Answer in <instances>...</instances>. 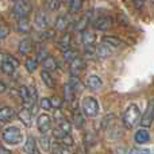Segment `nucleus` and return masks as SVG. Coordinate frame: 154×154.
<instances>
[{
    "mask_svg": "<svg viewBox=\"0 0 154 154\" xmlns=\"http://www.w3.org/2000/svg\"><path fill=\"white\" fill-rule=\"evenodd\" d=\"M81 111L82 115L87 118H96L99 115L100 111V106H99V101L96 100L92 96H85L81 101Z\"/></svg>",
    "mask_w": 154,
    "mask_h": 154,
    "instance_id": "nucleus-3",
    "label": "nucleus"
},
{
    "mask_svg": "<svg viewBox=\"0 0 154 154\" xmlns=\"http://www.w3.org/2000/svg\"><path fill=\"white\" fill-rule=\"evenodd\" d=\"M16 116V112L14 111V108L11 107H3L0 109V122L4 125V123H10L11 120H14Z\"/></svg>",
    "mask_w": 154,
    "mask_h": 154,
    "instance_id": "nucleus-13",
    "label": "nucleus"
},
{
    "mask_svg": "<svg viewBox=\"0 0 154 154\" xmlns=\"http://www.w3.org/2000/svg\"><path fill=\"white\" fill-rule=\"evenodd\" d=\"M128 154H152L147 149H131Z\"/></svg>",
    "mask_w": 154,
    "mask_h": 154,
    "instance_id": "nucleus-37",
    "label": "nucleus"
},
{
    "mask_svg": "<svg viewBox=\"0 0 154 154\" xmlns=\"http://www.w3.org/2000/svg\"><path fill=\"white\" fill-rule=\"evenodd\" d=\"M32 11V4L29 0H16L15 4L12 5V16L18 20V19L27 18L30 15V12Z\"/></svg>",
    "mask_w": 154,
    "mask_h": 154,
    "instance_id": "nucleus-4",
    "label": "nucleus"
},
{
    "mask_svg": "<svg viewBox=\"0 0 154 154\" xmlns=\"http://www.w3.org/2000/svg\"><path fill=\"white\" fill-rule=\"evenodd\" d=\"M149 2H150V3H152V4H154V0H149Z\"/></svg>",
    "mask_w": 154,
    "mask_h": 154,
    "instance_id": "nucleus-42",
    "label": "nucleus"
},
{
    "mask_svg": "<svg viewBox=\"0 0 154 154\" xmlns=\"http://www.w3.org/2000/svg\"><path fill=\"white\" fill-rule=\"evenodd\" d=\"M38 64H39V61L37 58H27L24 62V68L29 73H32L38 69Z\"/></svg>",
    "mask_w": 154,
    "mask_h": 154,
    "instance_id": "nucleus-29",
    "label": "nucleus"
},
{
    "mask_svg": "<svg viewBox=\"0 0 154 154\" xmlns=\"http://www.w3.org/2000/svg\"><path fill=\"white\" fill-rule=\"evenodd\" d=\"M80 42L82 43L84 46H89V45H93L96 41V35L93 34L92 31H87V30H84V31L80 32Z\"/></svg>",
    "mask_w": 154,
    "mask_h": 154,
    "instance_id": "nucleus-18",
    "label": "nucleus"
},
{
    "mask_svg": "<svg viewBox=\"0 0 154 154\" xmlns=\"http://www.w3.org/2000/svg\"><path fill=\"white\" fill-rule=\"evenodd\" d=\"M112 26H114V19L109 15L97 16V18H95L92 22V27L95 30H97V31H107V30H109Z\"/></svg>",
    "mask_w": 154,
    "mask_h": 154,
    "instance_id": "nucleus-6",
    "label": "nucleus"
},
{
    "mask_svg": "<svg viewBox=\"0 0 154 154\" xmlns=\"http://www.w3.org/2000/svg\"><path fill=\"white\" fill-rule=\"evenodd\" d=\"M10 32H11L10 26H7L5 23H2V27H0V39L4 41L5 38L10 35Z\"/></svg>",
    "mask_w": 154,
    "mask_h": 154,
    "instance_id": "nucleus-33",
    "label": "nucleus"
},
{
    "mask_svg": "<svg viewBox=\"0 0 154 154\" xmlns=\"http://www.w3.org/2000/svg\"><path fill=\"white\" fill-rule=\"evenodd\" d=\"M51 104H53V108H56V109H58V108H61V106H62V99H60V97H51Z\"/></svg>",
    "mask_w": 154,
    "mask_h": 154,
    "instance_id": "nucleus-36",
    "label": "nucleus"
},
{
    "mask_svg": "<svg viewBox=\"0 0 154 154\" xmlns=\"http://www.w3.org/2000/svg\"><path fill=\"white\" fill-rule=\"evenodd\" d=\"M62 57H64V60L66 62H72L73 60H76L77 57H80V54H79V51L76 50V49H68V50H65V51H62Z\"/></svg>",
    "mask_w": 154,
    "mask_h": 154,
    "instance_id": "nucleus-28",
    "label": "nucleus"
},
{
    "mask_svg": "<svg viewBox=\"0 0 154 154\" xmlns=\"http://www.w3.org/2000/svg\"><path fill=\"white\" fill-rule=\"evenodd\" d=\"M69 85L73 88V89L76 91V93H79L80 91L82 89V84H81V81H80V79H79V76H72L70 77V80L69 81Z\"/></svg>",
    "mask_w": 154,
    "mask_h": 154,
    "instance_id": "nucleus-30",
    "label": "nucleus"
},
{
    "mask_svg": "<svg viewBox=\"0 0 154 154\" xmlns=\"http://www.w3.org/2000/svg\"><path fill=\"white\" fill-rule=\"evenodd\" d=\"M82 3H84V0H70L69 2V12H72V14L79 12V11L82 8Z\"/></svg>",
    "mask_w": 154,
    "mask_h": 154,
    "instance_id": "nucleus-31",
    "label": "nucleus"
},
{
    "mask_svg": "<svg viewBox=\"0 0 154 154\" xmlns=\"http://www.w3.org/2000/svg\"><path fill=\"white\" fill-rule=\"evenodd\" d=\"M103 42L107 43V45H108L111 49H114V50H115V49L125 48V42H123L120 38L114 37V35H107V37H104L103 38Z\"/></svg>",
    "mask_w": 154,
    "mask_h": 154,
    "instance_id": "nucleus-15",
    "label": "nucleus"
},
{
    "mask_svg": "<svg viewBox=\"0 0 154 154\" xmlns=\"http://www.w3.org/2000/svg\"><path fill=\"white\" fill-rule=\"evenodd\" d=\"M37 127L42 134H48L51 130V118L48 114H41L37 118Z\"/></svg>",
    "mask_w": 154,
    "mask_h": 154,
    "instance_id": "nucleus-10",
    "label": "nucleus"
},
{
    "mask_svg": "<svg viewBox=\"0 0 154 154\" xmlns=\"http://www.w3.org/2000/svg\"><path fill=\"white\" fill-rule=\"evenodd\" d=\"M16 30L22 34H27V32L31 31V26H30V22L27 18L23 19H18V23H16Z\"/></svg>",
    "mask_w": 154,
    "mask_h": 154,
    "instance_id": "nucleus-25",
    "label": "nucleus"
},
{
    "mask_svg": "<svg viewBox=\"0 0 154 154\" xmlns=\"http://www.w3.org/2000/svg\"><path fill=\"white\" fill-rule=\"evenodd\" d=\"M70 45H72V37H70V34H68V32H65V34L57 41V48L61 51H65V50H68V49H70Z\"/></svg>",
    "mask_w": 154,
    "mask_h": 154,
    "instance_id": "nucleus-20",
    "label": "nucleus"
},
{
    "mask_svg": "<svg viewBox=\"0 0 154 154\" xmlns=\"http://www.w3.org/2000/svg\"><path fill=\"white\" fill-rule=\"evenodd\" d=\"M96 51H97V57L99 58H107V57H109L112 54V51H114V49H111L107 43H100V45L96 48Z\"/></svg>",
    "mask_w": 154,
    "mask_h": 154,
    "instance_id": "nucleus-24",
    "label": "nucleus"
},
{
    "mask_svg": "<svg viewBox=\"0 0 154 154\" xmlns=\"http://www.w3.org/2000/svg\"><path fill=\"white\" fill-rule=\"evenodd\" d=\"M134 141H135V143L138 145H145L147 143V142L150 141V134L147 130H145V128H141V130H138L135 133V135H134Z\"/></svg>",
    "mask_w": 154,
    "mask_h": 154,
    "instance_id": "nucleus-19",
    "label": "nucleus"
},
{
    "mask_svg": "<svg viewBox=\"0 0 154 154\" xmlns=\"http://www.w3.org/2000/svg\"><path fill=\"white\" fill-rule=\"evenodd\" d=\"M0 154H11V152L5 149L4 146H2V147H0Z\"/></svg>",
    "mask_w": 154,
    "mask_h": 154,
    "instance_id": "nucleus-40",
    "label": "nucleus"
},
{
    "mask_svg": "<svg viewBox=\"0 0 154 154\" xmlns=\"http://www.w3.org/2000/svg\"><path fill=\"white\" fill-rule=\"evenodd\" d=\"M61 3L62 0H46V8L53 12V11H57L61 7Z\"/></svg>",
    "mask_w": 154,
    "mask_h": 154,
    "instance_id": "nucleus-32",
    "label": "nucleus"
},
{
    "mask_svg": "<svg viewBox=\"0 0 154 154\" xmlns=\"http://www.w3.org/2000/svg\"><path fill=\"white\" fill-rule=\"evenodd\" d=\"M75 97H76V91L70 87L69 82H68V84H65L64 85V99H65V101L72 103V101L75 100Z\"/></svg>",
    "mask_w": 154,
    "mask_h": 154,
    "instance_id": "nucleus-26",
    "label": "nucleus"
},
{
    "mask_svg": "<svg viewBox=\"0 0 154 154\" xmlns=\"http://www.w3.org/2000/svg\"><path fill=\"white\" fill-rule=\"evenodd\" d=\"M39 143H41V147H42V150H45V152H48V150H50V146H51V142H50V139L48 138V137H41V141H39Z\"/></svg>",
    "mask_w": 154,
    "mask_h": 154,
    "instance_id": "nucleus-35",
    "label": "nucleus"
},
{
    "mask_svg": "<svg viewBox=\"0 0 154 154\" xmlns=\"http://www.w3.org/2000/svg\"><path fill=\"white\" fill-rule=\"evenodd\" d=\"M11 2H16V0H11Z\"/></svg>",
    "mask_w": 154,
    "mask_h": 154,
    "instance_id": "nucleus-43",
    "label": "nucleus"
},
{
    "mask_svg": "<svg viewBox=\"0 0 154 154\" xmlns=\"http://www.w3.org/2000/svg\"><path fill=\"white\" fill-rule=\"evenodd\" d=\"M91 20H92V11L87 12L84 16H81V18L76 22V23H73V29H75V31H79V32L84 31V30L89 26Z\"/></svg>",
    "mask_w": 154,
    "mask_h": 154,
    "instance_id": "nucleus-12",
    "label": "nucleus"
},
{
    "mask_svg": "<svg viewBox=\"0 0 154 154\" xmlns=\"http://www.w3.org/2000/svg\"><path fill=\"white\" fill-rule=\"evenodd\" d=\"M19 53L22 54V56H29V54L32 53V50H34V43H32L31 39H29V38H24V39H22L20 42H19Z\"/></svg>",
    "mask_w": 154,
    "mask_h": 154,
    "instance_id": "nucleus-14",
    "label": "nucleus"
},
{
    "mask_svg": "<svg viewBox=\"0 0 154 154\" xmlns=\"http://www.w3.org/2000/svg\"><path fill=\"white\" fill-rule=\"evenodd\" d=\"M19 66V61L11 54L2 53V72L7 76H11Z\"/></svg>",
    "mask_w": 154,
    "mask_h": 154,
    "instance_id": "nucleus-5",
    "label": "nucleus"
},
{
    "mask_svg": "<svg viewBox=\"0 0 154 154\" xmlns=\"http://www.w3.org/2000/svg\"><path fill=\"white\" fill-rule=\"evenodd\" d=\"M72 24H73L72 16L69 14H61V15L57 16L56 22H54V29H56V31L65 32Z\"/></svg>",
    "mask_w": 154,
    "mask_h": 154,
    "instance_id": "nucleus-9",
    "label": "nucleus"
},
{
    "mask_svg": "<svg viewBox=\"0 0 154 154\" xmlns=\"http://www.w3.org/2000/svg\"><path fill=\"white\" fill-rule=\"evenodd\" d=\"M41 108L45 109V111H50L53 109V104H51V99H48V97H43L41 100Z\"/></svg>",
    "mask_w": 154,
    "mask_h": 154,
    "instance_id": "nucleus-34",
    "label": "nucleus"
},
{
    "mask_svg": "<svg viewBox=\"0 0 154 154\" xmlns=\"http://www.w3.org/2000/svg\"><path fill=\"white\" fill-rule=\"evenodd\" d=\"M41 79H42V81H43V84H46V87H49V88H53L54 85V79H53V76L50 75V72L49 70H45L43 69L42 72H41Z\"/></svg>",
    "mask_w": 154,
    "mask_h": 154,
    "instance_id": "nucleus-27",
    "label": "nucleus"
},
{
    "mask_svg": "<svg viewBox=\"0 0 154 154\" xmlns=\"http://www.w3.org/2000/svg\"><path fill=\"white\" fill-rule=\"evenodd\" d=\"M19 119L23 122V125L26 127H30L32 125V111L29 107H23L20 112H19Z\"/></svg>",
    "mask_w": 154,
    "mask_h": 154,
    "instance_id": "nucleus-17",
    "label": "nucleus"
},
{
    "mask_svg": "<svg viewBox=\"0 0 154 154\" xmlns=\"http://www.w3.org/2000/svg\"><path fill=\"white\" fill-rule=\"evenodd\" d=\"M23 152H24V154H38L37 141L34 139V137H29V138L26 139V143H24Z\"/></svg>",
    "mask_w": 154,
    "mask_h": 154,
    "instance_id": "nucleus-23",
    "label": "nucleus"
},
{
    "mask_svg": "<svg viewBox=\"0 0 154 154\" xmlns=\"http://www.w3.org/2000/svg\"><path fill=\"white\" fill-rule=\"evenodd\" d=\"M53 150H54V154H73L72 146L65 145V143L58 142V141H56L53 143Z\"/></svg>",
    "mask_w": 154,
    "mask_h": 154,
    "instance_id": "nucleus-22",
    "label": "nucleus"
},
{
    "mask_svg": "<svg viewBox=\"0 0 154 154\" xmlns=\"http://www.w3.org/2000/svg\"><path fill=\"white\" fill-rule=\"evenodd\" d=\"M145 2H146V0H133V4H134V7H135V8L141 10V8L143 7Z\"/></svg>",
    "mask_w": 154,
    "mask_h": 154,
    "instance_id": "nucleus-39",
    "label": "nucleus"
},
{
    "mask_svg": "<svg viewBox=\"0 0 154 154\" xmlns=\"http://www.w3.org/2000/svg\"><path fill=\"white\" fill-rule=\"evenodd\" d=\"M42 68L45 70H49V72H56L57 68H58V62L53 56H48L42 61Z\"/></svg>",
    "mask_w": 154,
    "mask_h": 154,
    "instance_id": "nucleus-21",
    "label": "nucleus"
},
{
    "mask_svg": "<svg viewBox=\"0 0 154 154\" xmlns=\"http://www.w3.org/2000/svg\"><path fill=\"white\" fill-rule=\"evenodd\" d=\"M101 87H103V80H101L99 76L92 75V76L88 77V80H87V88L88 89L96 92V91H99Z\"/></svg>",
    "mask_w": 154,
    "mask_h": 154,
    "instance_id": "nucleus-16",
    "label": "nucleus"
},
{
    "mask_svg": "<svg viewBox=\"0 0 154 154\" xmlns=\"http://www.w3.org/2000/svg\"><path fill=\"white\" fill-rule=\"evenodd\" d=\"M141 109L137 104H130L122 115V122L126 128H133L138 122H141Z\"/></svg>",
    "mask_w": 154,
    "mask_h": 154,
    "instance_id": "nucleus-1",
    "label": "nucleus"
},
{
    "mask_svg": "<svg viewBox=\"0 0 154 154\" xmlns=\"http://www.w3.org/2000/svg\"><path fill=\"white\" fill-rule=\"evenodd\" d=\"M2 139L4 143L10 145V146H16L22 142L23 139V134H22L20 128L11 126V127H5L2 133Z\"/></svg>",
    "mask_w": 154,
    "mask_h": 154,
    "instance_id": "nucleus-2",
    "label": "nucleus"
},
{
    "mask_svg": "<svg viewBox=\"0 0 154 154\" xmlns=\"http://www.w3.org/2000/svg\"><path fill=\"white\" fill-rule=\"evenodd\" d=\"M4 91H5V82L2 81V93H4Z\"/></svg>",
    "mask_w": 154,
    "mask_h": 154,
    "instance_id": "nucleus-41",
    "label": "nucleus"
},
{
    "mask_svg": "<svg viewBox=\"0 0 154 154\" xmlns=\"http://www.w3.org/2000/svg\"><path fill=\"white\" fill-rule=\"evenodd\" d=\"M87 66L85 60H82L81 57H77L76 60H73L72 62H69V73L72 76H79L82 70Z\"/></svg>",
    "mask_w": 154,
    "mask_h": 154,
    "instance_id": "nucleus-11",
    "label": "nucleus"
},
{
    "mask_svg": "<svg viewBox=\"0 0 154 154\" xmlns=\"http://www.w3.org/2000/svg\"><path fill=\"white\" fill-rule=\"evenodd\" d=\"M154 120V97H152L149 100V103H147L146 106V109H145V112L142 114V118H141V126L145 128L150 127L152 126Z\"/></svg>",
    "mask_w": 154,
    "mask_h": 154,
    "instance_id": "nucleus-8",
    "label": "nucleus"
},
{
    "mask_svg": "<svg viewBox=\"0 0 154 154\" xmlns=\"http://www.w3.org/2000/svg\"><path fill=\"white\" fill-rule=\"evenodd\" d=\"M46 57H48V51H46L45 49L38 51V54H37V60H38V61H43Z\"/></svg>",
    "mask_w": 154,
    "mask_h": 154,
    "instance_id": "nucleus-38",
    "label": "nucleus"
},
{
    "mask_svg": "<svg viewBox=\"0 0 154 154\" xmlns=\"http://www.w3.org/2000/svg\"><path fill=\"white\" fill-rule=\"evenodd\" d=\"M50 23H51V20H50V15H49L46 11H42V10H39L37 14H35V16H34V26L37 27L38 30H48L49 27H50Z\"/></svg>",
    "mask_w": 154,
    "mask_h": 154,
    "instance_id": "nucleus-7",
    "label": "nucleus"
}]
</instances>
